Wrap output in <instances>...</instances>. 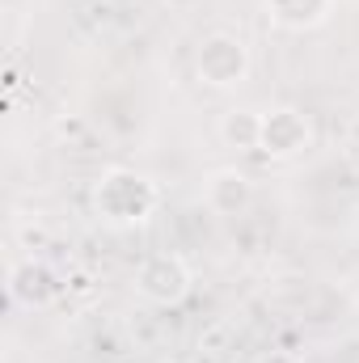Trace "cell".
<instances>
[{
  "label": "cell",
  "instance_id": "cell-7",
  "mask_svg": "<svg viewBox=\"0 0 359 363\" xmlns=\"http://www.w3.org/2000/svg\"><path fill=\"white\" fill-rule=\"evenodd\" d=\"M263 13L275 30H287V34H304V30H317L330 21L334 13V0H263Z\"/></svg>",
  "mask_w": 359,
  "mask_h": 363
},
{
  "label": "cell",
  "instance_id": "cell-10",
  "mask_svg": "<svg viewBox=\"0 0 359 363\" xmlns=\"http://www.w3.org/2000/svg\"><path fill=\"white\" fill-rule=\"evenodd\" d=\"M165 363H182V359H165Z\"/></svg>",
  "mask_w": 359,
  "mask_h": 363
},
{
  "label": "cell",
  "instance_id": "cell-6",
  "mask_svg": "<svg viewBox=\"0 0 359 363\" xmlns=\"http://www.w3.org/2000/svg\"><path fill=\"white\" fill-rule=\"evenodd\" d=\"M203 203L216 216H241L254 203V182L241 169H211L207 186H203Z\"/></svg>",
  "mask_w": 359,
  "mask_h": 363
},
{
  "label": "cell",
  "instance_id": "cell-9",
  "mask_svg": "<svg viewBox=\"0 0 359 363\" xmlns=\"http://www.w3.org/2000/svg\"><path fill=\"white\" fill-rule=\"evenodd\" d=\"M258 363H304L296 351H267V355H258Z\"/></svg>",
  "mask_w": 359,
  "mask_h": 363
},
{
  "label": "cell",
  "instance_id": "cell-1",
  "mask_svg": "<svg viewBox=\"0 0 359 363\" xmlns=\"http://www.w3.org/2000/svg\"><path fill=\"white\" fill-rule=\"evenodd\" d=\"M93 211L110 224H144L157 211V186L136 169H106L93 186Z\"/></svg>",
  "mask_w": 359,
  "mask_h": 363
},
{
  "label": "cell",
  "instance_id": "cell-2",
  "mask_svg": "<svg viewBox=\"0 0 359 363\" xmlns=\"http://www.w3.org/2000/svg\"><path fill=\"white\" fill-rule=\"evenodd\" d=\"M194 72H199V81L211 85V89H237V85L250 81L254 55H250V47H245L241 34H233V30H211V34H203L199 51H194Z\"/></svg>",
  "mask_w": 359,
  "mask_h": 363
},
{
  "label": "cell",
  "instance_id": "cell-4",
  "mask_svg": "<svg viewBox=\"0 0 359 363\" xmlns=\"http://www.w3.org/2000/svg\"><path fill=\"white\" fill-rule=\"evenodd\" d=\"M313 144V123L304 110L296 106H275L263 114V135H258V152L270 161H292Z\"/></svg>",
  "mask_w": 359,
  "mask_h": 363
},
{
  "label": "cell",
  "instance_id": "cell-3",
  "mask_svg": "<svg viewBox=\"0 0 359 363\" xmlns=\"http://www.w3.org/2000/svg\"><path fill=\"white\" fill-rule=\"evenodd\" d=\"M190 283H194V274L186 267V258H182V254H170V250L144 258L140 271H136V291H140L148 304H161V308L182 304V300L190 296Z\"/></svg>",
  "mask_w": 359,
  "mask_h": 363
},
{
  "label": "cell",
  "instance_id": "cell-5",
  "mask_svg": "<svg viewBox=\"0 0 359 363\" xmlns=\"http://www.w3.org/2000/svg\"><path fill=\"white\" fill-rule=\"evenodd\" d=\"M4 287H9V300L21 304V308H47L55 304L60 296V274L51 271L43 258H17L9 274H4Z\"/></svg>",
  "mask_w": 359,
  "mask_h": 363
},
{
  "label": "cell",
  "instance_id": "cell-8",
  "mask_svg": "<svg viewBox=\"0 0 359 363\" xmlns=\"http://www.w3.org/2000/svg\"><path fill=\"white\" fill-rule=\"evenodd\" d=\"M258 135H263V114L254 110H228L220 118V140L233 152H258Z\"/></svg>",
  "mask_w": 359,
  "mask_h": 363
}]
</instances>
